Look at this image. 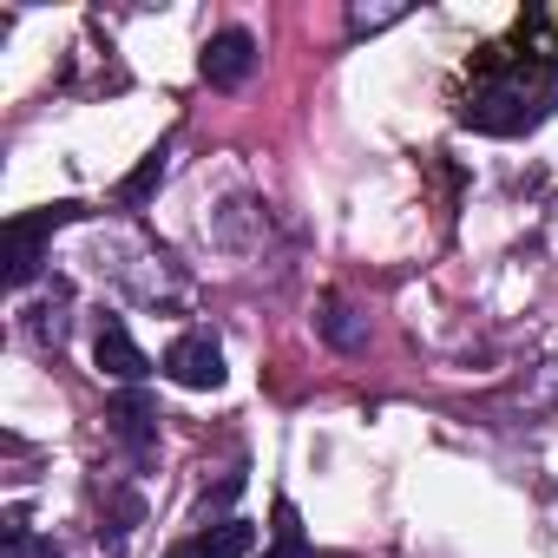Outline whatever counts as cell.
<instances>
[{"label":"cell","instance_id":"obj_6","mask_svg":"<svg viewBox=\"0 0 558 558\" xmlns=\"http://www.w3.org/2000/svg\"><path fill=\"white\" fill-rule=\"evenodd\" d=\"M93 362L112 375V381H145L151 375V362H145V349L125 336V323H99V342H93Z\"/></svg>","mask_w":558,"mask_h":558},{"label":"cell","instance_id":"obj_9","mask_svg":"<svg viewBox=\"0 0 558 558\" xmlns=\"http://www.w3.org/2000/svg\"><path fill=\"white\" fill-rule=\"evenodd\" d=\"M269 558H310V538H303V519H296L290 499H276V545H269Z\"/></svg>","mask_w":558,"mask_h":558},{"label":"cell","instance_id":"obj_11","mask_svg":"<svg viewBox=\"0 0 558 558\" xmlns=\"http://www.w3.org/2000/svg\"><path fill=\"white\" fill-rule=\"evenodd\" d=\"M323 336H329L336 349H362V342H368V323H362L349 303H329V316H323Z\"/></svg>","mask_w":558,"mask_h":558},{"label":"cell","instance_id":"obj_3","mask_svg":"<svg viewBox=\"0 0 558 558\" xmlns=\"http://www.w3.org/2000/svg\"><path fill=\"white\" fill-rule=\"evenodd\" d=\"M197 73L217 86V93H230V86H243L250 73H256V40L243 34V27H223V34H210V47H204V60H197Z\"/></svg>","mask_w":558,"mask_h":558},{"label":"cell","instance_id":"obj_2","mask_svg":"<svg viewBox=\"0 0 558 558\" xmlns=\"http://www.w3.org/2000/svg\"><path fill=\"white\" fill-rule=\"evenodd\" d=\"M86 217V204H47V210H27V217H14L8 230H0V243H8V290H27L34 276H40V263H47V236L60 230V223H80Z\"/></svg>","mask_w":558,"mask_h":558},{"label":"cell","instance_id":"obj_7","mask_svg":"<svg viewBox=\"0 0 558 558\" xmlns=\"http://www.w3.org/2000/svg\"><path fill=\"white\" fill-rule=\"evenodd\" d=\"M256 545V525H243V519H223V525H210V532H191V538H178L165 558H243Z\"/></svg>","mask_w":558,"mask_h":558},{"label":"cell","instance_id":"obj_4","mask_svg":"<svg viewBox=\"0 0 558 558\" xmlns=\"http://www.w3.org/2000/svg\"><path fill=\"white\" fill-rule=\"evenodd\" d=\"M165 375L178 381V388H223V349L210 342V336H178L171 349H165Z\"/></svg>","mask_w":558,"mask_h":558},{"label":"cell","instance_id":"obj_13","mask_svg":"<svg viewBox=\"0 0 558 558\" xmlns=\"http://www.w3.org/2000/svg\"><path fill=\"white\" fill-rule=\"evenodd\" d=\"M8 558H66L53 538H34V532H21V538H8Z\"/></svg>","mask_w":558,"mask_h":558},{"label":"cell","instance_id":"obj_10","mask_svg":"<svg viewBox=\"0 0 558 558\" xmlns=\"http://www.w3.org/2000/svg\"><path fill=\"white\" fill-rule=\"evenodd\" d=\"M165 165H171V151L158 145V151H151V158H145V165H138V171H132V178L119 184V204H145V197H151V191L165 184Z\"/></svg>","mask_w":558,"mask_h":558},{"label":"cell","instance_id":"obj_1","mask_svg":"<svg viewBox=\"0 0 558 558\" xmlns=\"http://www.w3.org/2000/svg\"><path fill=\"white\" fill-rule=\"evenodd\" d=\"M551 106H558V93H551L545 66L519 60L512 47H486L473 60V93L460 99V125H473L486 138H519V132L545 125Z\"/></svg>","mask_w":558,"mask_h":558},{"label":"cell","instance_id":"obj_5","mask_svg":"<svg viewBox=\"0 0 558 558\" xmlns=\"http://www.w3.org/2000/svg\"><path fill=\"white\" fill-rule=\"evenodd\" d=\"M512 53L545 66V73H558V0H551V8H525L512 21Z\"/></svg>","mask_w":558,"mask_h":558},{"label":"cell","instance_id":"obj_8","mask_svg":"<svg viewBox=\"0 0 558 558\" xmlns=\"http://www.w3.org/2000/svg\"><path fill=\"white\" fill-rule=\"evenodd\" d=\"M106 421H112V434H119V440H125L138 460L158 447V408H151L145 395H119V401L106 408Z\"/></svg>","mask_w":558,"mask_h":558},{"label":"cell","instance_id":"obj_12","mask_svg":"<svg viewBox=\"0 0 558 558\" xmlns=\"http://www.w3.org/2000/svg\"><path fill=\"white\" fill-rule=\"evenodd\" d=\"M395 21H408V8H355L349 14L355 34H375V27H395Z\"/></svg>","mask_w":558,"mask_h":558}]
</instances>
